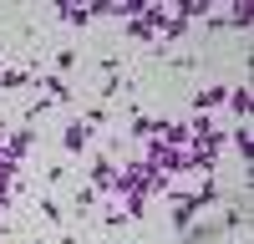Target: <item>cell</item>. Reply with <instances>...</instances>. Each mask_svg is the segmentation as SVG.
<instances>
[{
    "mask_svg": "<svg viewBox=\"0 0 254 244\" xmlns=\"http://www.w3.org/2000/svg\"><path fill=\"white\" fill-rule=\"evenodd\" d=\"M203 209V203H198V193H178L173 198V224H178V229H193V214Z\"/></svg>",
    "mask_w": 254,
    "mask_h": 244,
    "instance_id": "obj_1",
    "label": "cell"
},
{
    "mask_svg": "<svg viewBox=\"0 0 254 244\" xmlns=\"http://www.w3.org/2000/svg\"><path fill=\"white\" fill-rule=\"evenodd\" d=\"M112 178H117V163H112V158H97V163H92V188H97V193L112 188Z\"/></svg>",
    "mask_w": 254,
    "mask_h": 244,
    "instance_id": "obj_2",
    "label": "cell"
},
{
    "mask_svg": "<svg viewBox=\"0 0 254 244\" xmlns=\"http://www.w3.org/2000/svg\"><path fill=\"white\" fill-rule=\"evenodd\" d=\"M87 132H92V127H87V122H71V127H66V132H61V142H66V148H71V153H81V148H87Z\"/></svg>",
    "mask_w": 254,
    "mask_h": 244,
    "instance_id": "obj_3",
    "label": "cell"
},
{
    "mask_svg": "<svg viewBox=\"0 0 254 244\" xmlns=\"http://www.w3.org/2000/svg\"><path fill=\"white\" fill-rule=\"evenodd\" d=\"M41 87H46V97H51V102H66V97H71V87H66L61 76H41Z\"/></svg>",
    "mask_w": 254,
    "mask_h": 244,
    "instance_id": "obj_4",
    "label": "cell"
},
{
    "mask_svg": "<svg viewBox=\"0 0 254 244\" xmlns=\"http://www.w3.org/2000/svg\"><path fill=\"white\" fill-rule=\"evenodd\" d=\"M183 234H188V244H208L224 234V224H203V229H183Z\"/></svg>",
    "mask_w": 254,
    "mask_h": 244,
    "instance_id": "obj_5",
    "label": "cell"
},
{
    "mask_svg": "<svg viewBox=\"0 0 254 244\" xmlns=\"http://www.w3.org/2000/svg\"><path fill=\"white\" fill-rule=\"evenodd\" d=\"M224 102H229V107H234V117H239V122L249 117V87H239V92H229Z\"/></svg>",
    "mask_w": 254,
    "mask_h": 244,
    "instance_id": "obj_6",
    "label": "cell"
},
{
    "mask_svg": "<svg viewBox=\"0 0 254 244\" xmlns=\"http://www.w3.org/2000/svg\"><path fill=\"white\" fill-rule=\"evenodd\" d=\"M56 15H61V20H71V26H87V20H92V10H81V5H61Z\"/></svg>",
    "mask_w": 254,
    "mask_h": 244,
    "instance_id": "obj_7",
    "label": "cell"
},
{
    "mask_svg": "<svg viewBox=\"0 0 254 244\" xmlns=\"http://www.w3.org/2000/svg\"><path fill=\"white\" fill-rule=\"evenodd\" d=\"M92 203H97V188H81V193L71 198V209H76V219H81V214H92Z\"/></svg>",
    "mask_w": 254,
    "mask_h": 244,
    "instance_id": "obj_8",
    "label": "cell"
},
{
    "mask_svg": "<svg viewBox=\"0 0 254 244\" xmlns=\"http://www.w3.org/2000/svg\"><path fill=\"white\" fill-rule=\"evenodd\" d=\"M26 81H31V71H0V87H5V92H15V87H26Z\"/></svg>",
    "mask_w": 254,
    "mask_h": 244,
    "instance_id": "obj_9",
    "label": "cell"
},
{
    "mask_svg": "<svg viewBox=\"0 0 254 244\" xmlns=\"http://www.w3.org/2000/svg\"><path fill=\"white\" fill-rule=\"evenodd\" d=\"M208 10V0H183L178 5V20H193V15H203Z\"/></svg>",
    "mask_w": 254,
    "mask_h": 244,
    "instance_id": "obj_10",
    "label": "cell"
},
{
    "mask_svg": "<svg viewBox=\"0 0 254 244\" xmlns=\"http://www.w3.org/2000/svg\"><path fill=\"white\" fill-rule=\"evenodd\" d=\"M224 97H229L224 87H203V92H198V107H219V102H224Z\"/></svg>",
    "mask_w": 254,
    "mask_h": 244,
    "instance_id": "obj_11",
    "label": "cell"
},
{
    "mask_svg": "<svg viewBox=\"0 0 254 244\" xmlns=\"http://www.w3.org/2000/svg\"><path fill=\"white\" fill-rule=\"evenodd\" d=\"M132 132H137V137H153V132H158V122H153V117H142V112H137V117H132Z\"/></svg>",
    "mask_w": 254,
    "mask_h": 244,
    "instance_id": "obj_12",
    "label": "cell"
},
{
    "mask_svg": "<svg viewBox=\"0 0 254 244\" xmlns=\"http://www.w3.org/2000/svg\"><path fill=\"white\" fill-rule=\"evenodd\" d=\"M41 214H46L51 224H61V219H66V209H61V203H56V198H41Z\"/></svg>",
    "mask_w": 254,
    "mask_h": 244,
    "instance_id": "obj_13",
    "label": "cell"
},
{
    "mask_svg": "<svg viewBox=\"0 0 254 244\" xmlns=\"http://www.w3.org/2000/svg\"><path fill=\"white\" fill-rule=\"evenodd\" d=\"M71 66H76V51H71V46L56 51V71H71Z\"/></svg>",
    "mask_w": 254,
    "mask_h": 244,
    "instance_id": "obj_14",
    "label": "cell"
},
{
    "mask_svg": "<svg viewBox=\"0 0 254 244\" xmlns=\"http://www.w3.org/2000/svg\"><path fill=\"white\" fill-rule=\"evenodd\" d=\"M102 224H107V229H122L127 214H122V209H107V214H102Z\"/></svg>",
    "mask_w": 254,
    "mask_h": 244,
    "instance_id": "obj_15",
    "label": "cell"
},
{
    "mask_svg": "<svg viewBox=\"0 0 254 244\" xmlns=\"http://www.w3.org/2000/svg\"><path fill=\"white\" fill-rule=\"evenodd\" d=\"M234 148H239V158H249V127L239 122V132H234Z\"/></svg>",
    "mask_w": 254,
    "mask_h": 244,
    "instance_id": "obj_16",
    "label": "cell"
},
{
    "mask_svg": "<svg viewBox=\"0 0 254 244\" xmlns=\"http://www.w3.org/2000/svg\"><path fill=\"white\" fill-rule=\"evenodd\" d=\"M229 26H249V5H234V10H229Z\"/></svg>",
    "mask_w": 254,
    "mask_h": 244,
    "instance_id": "obj_17",
    "label": "cell"
},
{
    "mask_svg": "<svg viewBox=\"0 0 254 244\" xmlns=\"http://www.w3.org/2000/svg\"><path fill=\"white\" fill-rule=\"evenodd\" d=\"M5 198H10V183H5V178H0V209H5Z\"/></svg>",
    "mask_w": 254,
    "mask_h": 244,
    "instance_id": "obj_18",
    "label": "cell"
}]
</instances>
